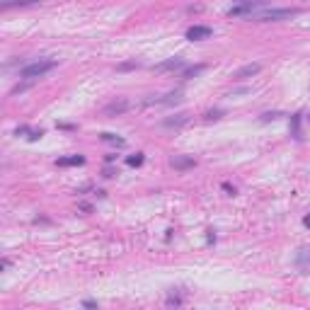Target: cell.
<instances>
[{"mask_svg": "<svg viewBox=\"0 0 310 310\" xmlns=\"http://www.w3.org/2000/svg\"><path fill=\"white\" fill-rule=\"evenodd\" d=\"M308 119H310V116H308Z\"/></svg>", "mask_w": 310, "mask_h": 310, "instance_id": "cell-20", "label": "cell"}, {"mask_svg": "<svg viewBox=\"0 0 310 310\" xmlns=\"http://www.w3.org/2000/svg\"><path fill=\"white\" fill-rule=\"evenodd\" d=\"M102 141H107V143H116V146H124V138H119V136H114V133H102Z\"/></svg>", "mask_w": 310, "mask_h": 310, "instance_id": "cell-14", "label": "cell"}, {"mask_svg": "<svg viewBox=\"0 0 310 310\" xmlns=\"http://www.w3.org/2000/svg\"><path fill=\"white\" fill-rule=\"evenodd\" d=\"M39 0H5L2 2V10H10V7H27V5H36Z\"/></svg>", "mask_w": 310, "mask_h": 310, "instance_id": "cell-11", "label": "cell"}, {"mask_svg": "<svg viewBox=\"0 0 310 310\" xmlns=\"http://www.w3.org/2000/svg\"><path fill=\"white\" fill-rule=\"evenodd\" d=\"M204 70V65H194V68H189V70H184V78H194L196 73H201Z\"/></svg>", "mask_w": 310, "mask_h": 310, "instance_id": "cell-15", "label": "cell"}, {"mask_svg": "<svg viewBox=\"0 0 310 310\" xmlns=\"http://www.w3.org/2000/svg\"><path fill=\"white\" fill-rule=\"evenodd\" d=\"M182 97H179V92H170V95H165V97H150V99H146L143 104H177Z\"/></svg>", "mask_w": 310, "mask_h": 310, "instance_id": "cell-8", "label": "cell"}, {"mask_svg": "<svg viewBox=\"0 0 310 310\" xmlns=\"http://www.w3.org/2000/svg\"><path fill=\"white\" fill-rule=\"evenodd\" d=\"M182 68H184V61H182V58H167V61H163V63L155 65L158 73H165V70H182Z\"/></svg>", "mask_w": 310, "mask_h": 310, "instance_id": "cell-5", "label": "cell"}, {"mask_svg": "<svg viewBox=\"0 0 310 310\" xmlns=\"http://www.w3.org/2000/svg\"><path fill=\"white\" fill-rule=\"evenodd\" d=\"M126 163H129L131 167H138V165H143V153H136V155H129V158H126Z\"/></svg>", "mask_w": 310, "mask_h": 310, "instance_id": "cell-13", "label": "cell"}, {"mask_svg": "<svg viewBox=\"0 0 310 310\" xmlns=\"http://www.w3.org/2000/svg\"><path fill=\"white\" fill-rule=\"evenodd\" d=\"M211 34H213V29L211 27H204V24H194V27L187 29V39L189 41H201V39H209Z\"/></svg>", "mask_w": 310, "mask_h": 310, "instance_id": "cell-3", "label": "cell"}, {"mask_svg": "<svg viewBox=\"0 0 310 310\" xmlns=\"http://www.w3.org/2000/svg\"><path fill=\"white\" fill-rule=\"evenodd\" d=\"M223 189H226V192H228V194H230V196H233V194H235V187H230V184H223Z\"/></svg>", "mask_w": 310, "mask_h": 310, "instance_id": "cell-17", "label": "cell"}, {"mask_svg": "<svg viewBox=\"0 0 310 310\" xmlns=\"http://www.w3.org/2000/svg\"><path fill=\"white\" fill-rule=\"evenodd\" d=\"M298 12H301L298 7H277V10H264V12L255 10L250 17L257 19V22H279V19H291V17H296Z\"/></svg>", "mask_w": 310, "mask_h": 310, "instance_id": "cell-1", "label": "cell"}, {"mask_svg": "<svg viewBox=\"0 0 310 310\" xmlns=\"http://www.w3.org/2000/svg\"><path fill=\"white\" fill-rule=\"evenodd\" d=\"M187 121H189L187 114H177L175 119H165V126H184Z\"/></svg>", "mask_w": 310, "mask_h": 310, "instance_id": "cell-12", "label": "cell"}, {"mask_svg": "<svg viewBox=\"0 0 310 310\" xmlns=\"http://www.w3.org/2000/svg\"><path fill=\"white\" fill-rule=\"evenodd\" d=\"M129 68H138V63L133 61V63H121V65H119V70H129Z\"/></svg>", "mask_w": 310, "mask_h": 310, "instance_id": "cell-16", "label": "cell"}, {"mask_svg": "<svg viewBox=\"0 0 310 310\" xmlns=\"http://www.w3.org/2000/svg\"><path fill=\"white\" fill-rule=\"evenodd\" d=\"M260 70H262V65H260V63H247V65H243V68L235 73V78H238V80H247V78L257 75Z\"/></svg>", "mask_w": 310, "mask_h": 310, "instance_id": "cell-7", "label": "cell"}, {"mask_svg": "<svg viewBox=\"0 0 310 310\" xmlns=\"http://www.w3.org/2000/svg\"><path fill=\"white\" fill-rule=\"evenodd\" d=\"M82 306H85V308H97V301H85Z\"/></svg>", "mask_w": 310, "mask_h": 310, "instance_id": "cell-18", "label": "cell"}, {"mask_svg": "<svg viewBox=\"0 0 310 310\" xmlns=\"http://www.w3.org/2000/svg\"><path fill=\"white\" fill-rule=\"evenodd\" d=\"M19 133H27V138H29V141H36V138H41V136H44V131H41V129H27V126H19V129H17V136H19Z\"/></svg>", "mask_w": 310, "mask_h": 310, "instance_id": "cell-10", "label": "cell"}, {"mask_svg": "<svg viewBox=\"0 0 310 310\" xmlns=\"http://www.w3.org/2000/svg\"><path fill=\"white\" fill-rule=\"evenodd\" d=\"M303 223H306V226H308V228H310V213H308V216H306V218H303Z\"/></svg>", "mask_w": 310, "mask_h": 310, "instance_id": "cell-19", "label": "cell"}, {"mask_svg": "<svg viewBox=\"0 0 310 310\" xmlns=\"http://www.w3.org/2000/svg\"><path fill=\"white\" fill-rule=\"evenodd\" d=\"M129 107H131V102H129V99H116V102H112V104H107V107H104V116H116V114H124Z\"/></svg>", "mask_w": 310, "mask_h": 310, "instance_id": "cell-4", "label": "cell"}, {"mask_svg": "<svg viewBox=\"0 0 310 310\" xmlns=\"http://www.w3.org/2000/svg\"><path fill=\"white\" fill-rule=\"evenodd\" d=\"M53 68H56V61H51V58H39V61H34V63L24 65V68L19 70V75H22V78H27V80H36V78L46 75V73H49V70H53Z\"/></svg>", "mask_w": 310, "mask_h": 310, "instance_id": "cell-2", "label": "cell"}, {"mask_svg": "<svg viewBox=\"0 0 310 310\" xmlns=\"http://www.w3.org/2000/svg\"><path fill=\"white\" fill-rule=\"evenodd\" d=\"M170 165H172L175 170H192V167L196 165V160H194V158H187V155H175V158L170 160Z\"/></svg>", "mask_w": 310, "mask_h": 310, "instance_id": "cell-6", "label": "cell"}, {"mask_svg": "<svg viewBox=\"0 0 310 310\" xmlns=\"http://www.w3.org/2000/svg\"><path fill=\"white\" fill-rule=\"evenodd\" d=\"M82 163H85L82 155H68V158H58L56 160L58 167H75V165H82Z\"/></svg>", "mask_w": 310, "mask_h": 310, "instance_id": "cell-9", "label": "cell"}]
</instances>
